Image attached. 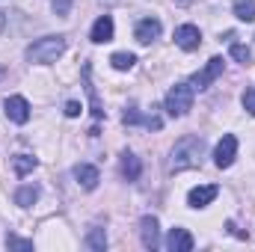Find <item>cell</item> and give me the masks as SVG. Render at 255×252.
<instances>
[{"label": "cell", "instance_id": "cell-1", "mask_svg": "<svg viewBox=\"0 0 255 252\" xmlns=\"http://www.w3.org/2000/svg\"><path fill=\"white\" fill-rule=\"evenodd\" d=\"M202 154H205V139H202V136H193V133H187V136H181V139L175 142L169 166H172L175 172L193 169V166H199V163H202Z\"/></svg>", "mask_w": 255, "mask_h": 252}, {"label": "cell", "instance_id": "cell-2", "mask_svg": "<svg viewBox=\"0 0 255 252\" xmlns=\"http://www.w3.org/2000/svg\"><path fill=\"white\" fill-rule=\"evenodd\" d=\"M65 51V39L63 36H45L39 42H33L27 48V60L30 63H57Z\"/></svg>", "mask_w": 255, "mask_h": 252}, {"label": "cell", "instance_id": "cell-3", "mask_svg": "<svg viewBox=\"0 0 255 252\" xmlns=\"http://www.w3.org/2000/svg\"><path fill=\"white\" fill-rule=\"evenodd\" d=\"M193 110V86L190 83H175L166 92V113L169 116H187Z\"/></svg>", "mask_w": 255, "mask_h": 252}, {"label": "cell", "instance_id": "cell-4", "mask_svg": "<svg viewBox=\"0 0 255 252\" xmlns=\"http://www.w3.org/2000/svg\"><path fill=\"white\" fill-rule=\"evenodd\" d=\"M235 157H238V136H235V133H226V136L217 142V148H214V163H217L220 169H229V166L235 163Z\"/></svg>", "mask_w": 255, "mask_h": 252}, {"label": "cell", "instance_id": "cell-5", "mask_svg": "<svg viewBox=\"0 0 255 252\" xmlns=\"http://www.w3.org/2000/svg\"><path fill=\"white\" fill-rule=\"evenodd\" d=\"M223 65H226V63H223V57H211L208 65H205L202 71H196V74H193L190 86H193V89H208V86L223 74Z\"/></svg>", "mask_w": 255, "mask_h": 252}, {"label": "cell", "instance_id": "cell-6", "mask_svg": "<svg viewBox=\"0 0 255 252\" xmlns=\"http://www.w3.org/2000/svg\"><path fill=\"white\" fill-rule=\"evenodd\" d=\"M3 110H6V119L15 122V125H24V122L30 119V104H27V98H21V95H9V98L3 101Z\"/></svg>", "mask_w": 255, "mask_h": 252}, {"label": "cell", "instance_id": "cell-7", "mask_svg": "<svg viewBox=\"0 0 255 252\" xmlns=\"http://www.w3.org/2000/svg\"><path fill=\"white\" fill-rule=\"evenodd\" d=\"M175 45H178L181 51H196V48L202 45V33H199V27H193V24H181V27L175 30Z\"/></svg>", "mask_w": 255, "mask_h": 252}, {"label": "cell", "instance_id": "cell-8", "mask_svg": "<svg viewBox=\"0 0 255 252\" xmlns=\"http://www.w3.org/2000/svg\"><path fill=\"white\" fill-rule=\"evenodd\" d=\"M139 241L145 250H157L160 247V232H157V220L154 217H142L139 223Z\"/></svg>", "mask_w": 255, "mask_h": 252}, {"label": "cell", "instance_id": "cell-9", "mask_svg": "<svg viewBox=\"0 0 255 252\" xmlns=\"http://www.w3.org/2000/svg\"><path fill=\"white\" fill-rule=\"evenodd\" d=\"M160 21L157 18H142L139 24H136V30H133V36H136V42L139 45H148V42H154L157 36H160Z\"/></svg>", "mask_w": 255, "mask_h": 252}, {"label": "cell", "instance_id": "cell-10", "mask_svg": "<svg viewBox=\"0 0 255 252\" xmlns=\"http://www.w3.org/2000/svg\"><path fill=\"white\" fill-rule=\"evenodd\" d=\"M217 193H220V187H214V184L193 187L190 193H187V205H190V208H205V205H211V202L217 199Z\"/></svg>", "mask_w": 255, "mask_h": 252}, {"label": "cell", "instance_id": "cell-11", "mask_svg": "<svg viewBox=\"0 0 255 252\" xmlns=\"http://www.w3.org/2000/svg\"><path fill=\"white\" fill-rule=\"evenodd\" d=\"M166 250L169 252H190L193 250V235L187 229H172L166 238Z\"/></svg>", "mask_w": 255, "mask_h": 252}, {"label": "cell", "instance_id": "cell-12", "mask_svg": "<svg viewBox=\"0 0 255 252\" xmlns=\"http://www.w3.org/2000/svg\"><path fill=\"white\" fill-rule=\"evenodd\" d=\"M74 178H77V184H80L83 190H95L98 187V181H101L98 169L89 166V163H77V166H74Z\"/></svg>", "mask_w": 255, "mask_h": 252}, {"label": "cell", "instance_id": "cell-13", "mask_svg": "<svg viewBox=\"0 0 255 252\" xmlns=\"http://www.w3.org/2000/svg\"><path fill=\"white\" fill-rule=\"evenodd\" d=\"M95 45H104V42H110L113 39V18L110 15H101L95 24H92V36H89Z\"/></svg>", "mask_w": 255, "mask_h": 252}, {"label": "cell", "instance_id": "cell-14", "mask_svg": "<svg viewBox=\"0 0 255 252\" xmlns=\"http://www.w3.org/2000/svg\"><path fill=\"white\" fill-rule=\"evenodd\" d=\"M125 125H145V127H151V130H160L163 127V122H160V116H142V113H136V110H125Z\"/></svg>", "mask_w": 255, "mask_h": 252}, {"label": "cell", "instance_id": "cell-15", "mask_svg": "<svg viewBox=\"0 0 255 252\" xmlns=\"http://www.w3.org/2000/svg\"><path fill=\"white\" fill-rule=\"evenodd\" d=\"M139 172H142L139 157H136V154H130V151H125V154H122V178H125V181H136V178H139Z\"/></svg>", "mask_w": 255, "mask_h": 252}, {"label": "cell", "instance_id": "cell-16", "mask_svg": "<svg viewBox=\"0 0 255 252\" xmlns=\"http://www.w3.org/2000/svg\"><path fill=\"white\" fill-rule=\"evenodd\" d=\"M36 199H39V187L36 184H24V187L15 190V205H21V208L36 205Z\"/></svg>", "mask_w": 255, "mask_h": 252}, {"label": "cell", "instance_id": "cell-17", "mask_svg": "<svg viewBox=\"0 0 255 252\" xmlns=\"http://www.w3.org/2000/svg\"><path fill=\"white\" fill-rule=\"evenodd\" d=\"M89 63L83 65V80H86V92H89V101H92V116L95 119H104V107H101V101H98V95H95V86L89 83Z\"/></svg>", "mask_w": 255, "mask_h": 252}, {"label": "cell", "instance_id": "cell-18", "mask_svg": "<svg viewBox=\"0 0 255 252\" xmlns=\"http://www.w3.org/2000/svg\"><path fill=\"white\" fill-rule=\"evenodd\" d=\"M36 166H39V160L30 157V154H15V157H12V169H15V175H27V172H33Z\"/></svg>", "mask_w": 255, "mask_h": 252}, {"label": "cell", "instance_id": "cell-19", "mask_svg": "<svg viewBox=\"0 0 255 252\" xmlns=\"http://www.w3.org/2000/svg\"><path fill=\"white\" fill-rule=\"evenodd\" d=\"M235 15L238 21H255V0H235Z\"/></svg>", "mask_w": 255, "mask_h": 252}, {"label": "cell", "instance_id": "cell-20", "mask_svg": "<svg viewBox=\"0 0 255 252\" xmlns=\"http://www.w3.org/2000/svg\"><path fill=\"white\" fill-rule=\"evenodd\" d=\"M86 247L89 250H107V235H104V229H92L89 235H86Z\"/></svg>", "mask_w": 255, "mask_h": 252}, {"label": "cell", "instance_id": "cell-21", "mask_svg": "<svg viewBox=\"0 0 255 252\" xmlns=\"http://www.w3.org/2000/svg\"><path fill=\"white\" fill-rule=\"evenodd\" d=\"M110 63H113V68H119V71H128V68H133L136 57H133V54H113Z\"/></svg>", "mask_w": 255, "mask_h": 252}, {"label": "cell", "instance_id": "cell-22", "mask_svg": "<svg viewBox=\"0 0 255 252\" xmlns=\"http://www.w3.org/2000/svg\"><path fill=\"white\" fill-rule=\"evenodd\" d=\"M229 51H232V57H235V60H238V63H250V57H253V54H250V48H247V45H238V42H232V48H229Z\"/></svg>", "mask_w": 255, "mask_h": 252}, {"label": "cell", "instance_id": "cell-23", "mask_svg": "<svg viewBox=\"0 0 255 252\" xmlns=\"http://www.w3.org/2000/svg\"><path fill=\"white\" fill-rule=\"evenodd\" d=\"M6 247H12V250H33V241H21L15 235H6Z\"/></svg>", "mask_w": 255, "mask_h": 252}, {"label": "cell", "instance_id": "cell-24", "mask_svg": "<svg viewBox=\"0 0 255 252\" xmlns=\"http://www.w3.org/2000/svg\"><path fill=\"white\" fill-rule=\"evenodd\" d=\"M241 101H244V110H247L250 116H255V89H247Z\"/></svg>", "mask_w": 255, "mask_h": 252}, {"label": "cell", "instance_id": "cell-25", "mask_svg": "<svg viewBox=\"0 0 255 252\" xmlns=\"http://www.w3.org/2000/svg\"><path fill=\"white\" fill-rule=\"evenodd\" d=\"M51 6H54L57 15H68L71 12V0H51Z\"/></svg>", "mask_w": 255, "mask_h": 252}, {"label": "cell", "instance_id": "cell-26", "mask_svg": "<svg viewBox=\"0 0 255 252\" xmlns=\"http://www.w3.org/2000/svg\"><path fill=\"white\" fill-rule=\"evenodd\" d=\"M80 110H83V107H80L77 101H68V104H65V116H68V119H74V116H80Z\"/></svg>", "mask_w": 255, "mask_h": 252}, {"label": "cell", "instance_id": "cell-27", "mask_svg": "<svg viewBox=\"0 0 255 252\" xmlns=\"http://www.w3.org/2000/svg\"><path fill=\"white\" fill-rule=\"evenodd\" d=\"M3 27H6V15L0 12V33H3Z\"/></svg>", "mask_w": 255, "mask_h": 252}, {"label": "cell", "instance_id": "cell-28", "mask_svg": "<svg viewBox=\"0 0 255 252\" xmlns=\"http://www.w3.org/2000/svg\"><path fill=\"white\" fill-rule=\"evenodd\" d=\"M3 77H6V68H3V65H0V80H3Z\"/></svg>", "mask_w": 255, "mask_h": 252}, {"label": "cell", "instance_id": "cell-29", "mask_svg": "<svg viewBox=\"0 0 255 252\" xmlns=\"http://www.w3.org/2000/svg\"><path fill=\"white\" fill-rule=\"evenodd\" d=\"M107 3H116V0H107Z\"/></svg>", "mask_w": 255, "mask_h": 252}]
</instances>
